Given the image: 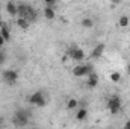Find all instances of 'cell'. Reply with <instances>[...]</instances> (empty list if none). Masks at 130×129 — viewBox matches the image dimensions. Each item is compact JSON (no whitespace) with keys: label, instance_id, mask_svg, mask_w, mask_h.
<instances>
[{"label":"cell","instance_id":"cell-16","mask_svg":"<svg viewBox=\"0 0 130 129\" xmlns=\"http://www.w3.org/2000/svg\"><path fill=\"white\" fill-rule=\"evenodd\" d=\"M79 108V100L77 99H70L68 103H67V109H76Z\"/></svg>","mask_w":130,"mask_h":129},{"label":"cell","instance_id":"cell-6","mask_svg":"<svg viewBox=\"0 0 130 129\" xmlns=\"http://www.w3.org/2000/svg\"><path fill=\"white\" fill-rule=\"evenodd\" d=\"M29 103L42 108V106L45 105V97H44V94H42L41 91H36V93H33L32 96L29 97Z\"/></svg>","mask_w":130,"mask_h":129},{"label":"cell","instance_id":"cell-2","mask_svg":"<svg viewBox=\"0 0 130 129\" xmlns=\"http://www.w3.org/2000/svg\"><path fill=\"white\" fill-rule=\"evenodd\" d=\"M91 73H94L92 71V67L88 64H79L76 65L74 68H73V74L74 76H77V78H82V76H89Z\"/></svg>","mask_w":130,"mask_h":129},{"label":"cell","instance_id":"cell-3","mask_svg":"<svg viewBox=\"0 0 130 129\" xmlns=\"http://www.w3.org/2000/svg\"><path fill=\"white\" fill-rule=\"evenodd\" d=\"M67 56L71 58L73 61H83L85 59V52L80 47H70L67 50Z\"/></svg>","mask_w":130,"mask_h":129},{"label":"cell","instance_id":"cell-19","mask_svg":"<svg viewBox=\"0 0 130 129\" xmlns=\"http://www.w3.org/2000/svg\"><path fill=\"white\" fill-rule=\"evenodd\" d=\"M6 61V53H5V50H0V64H3Z\"/></svg>","mask_w":130,"mask_h":129},{"label":"cell","instance_id":"cell-4","mask_svg":"<svg viewBox=\"0 0 130 129\" xmlns=\"http://www.w3.org/2000/svg\"><path fill=\"white\" fill-rule=\"evenodd\" d=\"M2 78H3V81L8 85H14L17 82V79H18V73L15 70H3L2 71Z\"/></svg>","mask_w":130,"mask_h":129},{"label":"cell","instance_id":"cell-21","mask_svg":"<svg viewBox=\"0 0 130 129\" xmlns=\"http://www.w3.org/2000/svg\"><path fill=\"white\" fill-rule=\"evenodd\" d=\"M3 44H5V40H3V38H2V33H0V47H2V46H3Z\"/></svg>","mask_w":130,"mask_h":129},{"label":"cell","instance_id":"cell-14","mask_svg":"<svg viewBox=\"0 0 130 129\" xmlns=\"http://www.w3.org/2000/svg\"><path fill=\"white\" fill-rule=\"evenodd\" d=\"M92 26H94V20H92V18L86 17V18L82 20V28H85V29H91Z\"/></svg>","mask_w":130,"mask_h":129},{"label":"cell","instance_id":"cell-5","mask_svg":"<svg viewBox=\"0 0 130 129\" xmlns=\"http://www.w3.org/2000/svg\"><path fill=\"white\" fill-rule=\"evenodd\" d=\"M107 108L112 114H118L120 109H121V99L120 96H112L107 102Z\"/></svg>","mask_w":130,"mask_h":129},{"label":"cell","instance_id":"cell-1","mask_svg":"<svg viewBox=\"0 0 130 129\" xmlns=\"http://www.w3.org/2000/svg\"><path fill=\"white\" fill-rule=\"evenodd\" d=\"M29 117H30V111H27V109H17L15 114H14L12 122H14L15 126L23 128V126H26L29 123Z\"/></svg>","mask_w":130,"mask_h":129},{"label":"cell","instance_id":"cell-12","mask_svg":"<svg viewBox=\"0 0 130 129\" xmlns=\"http://www.w3.org/2000/svg\"><path fill=\"white\" fill-rule=\"evenodd\" d=\"M15 23H17V26H18L20 29H24V31L29 29V26H30V23H29L27 20H24V18H17Z\"/></svg>","mask_w":130,"mask_h":129},{"label":"cell","instance_id":"cell-17","mask_svg":"<svg viewBox=\"0 0 130 129\" xmlns=\"http://www.w3.org/2000/svg\"><path fill=\"white\" fill-rule=\"evenodd\" d=\"M120 79H121V74H120L118 71H113V73L110 74V81H112V82H120Z\"/></svg>","mask_w":130,"mask_h":129},{"label":"cell","instance_id":"cell-7","mask_svg":"<svg viewBox=\"0 0 130 129\" xmlns=\"http://www.w3.org/2000/svg\"><path fill=\"white\" fill-rule=\"evenodd\" d=\"M0 33H2V38L5 40V43H8L11 40V31L6 23H0Z\"/></svg>","mask_w":130,"mask_h":129},{"label":"cell","instance_id":"cell-13","mask_svg":"<svg viewBox=\"0 0 130 129\" xmlns=\"http://www.w3.org/2000/svg\"><path fill=\"white\" fill-rule=\"evenodd\" d=\"M44 17H45L47 20H53V18L56 17V12H55V9H50V8H44Z\"/></svg>","mask_w":130,"mask_h":129},{"label":"cell","instance_id":"cell-9","mask_svg":"<svg viewBox=\"0 0 130 129\" xmlns=\"http://www.w3.org/2000/svg\"><path fill=\"white\" fill-rule=\"evenodd\" d=\"M6 12L11 17H15L17 15V3L15 2H6Z\"/></svg>","mask_w":130,"mask_h":129},{"label":"cell","instance_id":"cell-11","mask_svg":"<svg viewBox=\"0 0 130 129\" xmlns=\"http://www.w3.org/2000/svg\"><path fill=\"white\" fill-rule=\"evenodd\" d=\"M103 52H104V44H97L95 46V49L92 50V58H100L101 55H103Z\"/></svg>","mask_w":130,"mask_h":129},{"label":"cell","instance_id":"cell-8","mask_svg":"<svg viewBox=\"0 0 130 129\" xmlns=\"http://www.w3.org/2000/svg\"><path fill=\"white\" fill-rule=\"evenodd\" d=\"M86 85H88V88H95V87L98 85V76L95 74V73H91V74L88 76Z\"/></svg>","mask_w":130,"mask_h":129},{"label":"cell","instance_id":"cell-22","mask_svg":"<svg viewBox=\"0 0 130 129\" xmlns=\"http://www.w3.org/2000/svg\"><path fill=\"white\" fill-rule=\"evenodd\" d=\"M127 73L130 74V62H129V65H127Z\"/></svg>","mask_w":130,"mask_h":129},{"label":"cell","instance_id":"cell-20","mask_svg":"<svg viewBox=\"0 0 130 129\" xmlns=\"http://www.w3.org/2000/svg\"><path fill=\"white\" fill-rule=\"evenodd\" d=\"M123 129H130V120L129 122H126V125H124V128Z\"/></svg>","mask_w":130,"mask_h":129},{"label":"cell","instance_id":"cell-10","mask_svg":"<svg viewBox=\"0 0 130 129\" xmlns=\"http://www.w3.org/2000/svg\"><path fill=\"white\" fill-rule=\"evenodd\" d=\"M86 117H88V109H86V108H77V114H76V119H77L79 122H83Z\"/></svg>","mask_w":130,"mask_h":129},{"label":"cell","instance_id":"cell-15","mask_svg":"<svg viewBox=\"0 0 130 129\" xmlns=\"http://www.w3.org/2000/svg\"><path fill=\"white\" fill-rule=\"evenodd\" d=\"M118 24H120L121 28H127V26L130 24V18L127 17V15H121L120 20H118Z\"/></svg>","mask_w":130,"mask_h":129},{"label":"cell","instance_id":"cell-18","mask_svg":"<svg viewBox=\"0 0 130 129\" xmlns=\"http://www.w3.org/2000/svg\"><path fill=\"white\" fill-rule=\"evenodd\" d=\"M55 6H56V0H47V2H45V8L55 9Z\"/></svg>","mask_w":130,"mask_h":129}]
</instances>
